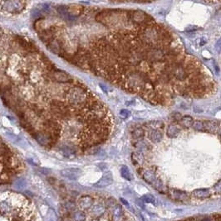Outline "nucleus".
Wrapping results in <instances>:
<instances>
[{
	"label": "nucleus",
	"instance_id": "nucleus-5",
	"mask_svg": "<svg viewBox=\"0 0 221 221\" xmlns=\"http://www.w3.org/2000/svg\"><path fill=\"white\" fill-rule=\"evenodd\" d=\"M180 129L176 124H171L167 129V135L170 138H175L178 135Z\"/></svg>",
	"mask_w": 221,
	"mask_h": 221
},
{
	"label": "nucleus",
	"instance_id": "nucleus-2",
	"mask_svg": "<svg viewBox=\"0 0 221 221\" xmlns=\"http://www.w3.org/2000/svg\"><path fill=\"white\" fill-rule=\"evenodd\" d=\"M61 174L63 177L74 181L79 178L81 174V171L78 168H67L61 170Z\"/></svg>",
	"mask_w": 221,
	"mask_h": 221
},
{
	"label": "nucleus",
	"instance_id": "nucleus-1",
	"mask_svg": "<svg viewBox=\"0 0 221 221\" xmlns=\"http://www.w3.org/2000/svg\"><path fill=\"white\" fill-rule=\"evenodd\" d=\"M65 60L155 105L205 98L217 89L210 70L178 35L155 21L101 35L68 51Z\"/></svg>",
	"mask_w": 221,
	"mask_h": 221
},
{
	"label": "nucleus",
	"instance_id": "nucleus-16",
	"mask_svg": "<svg viewBox=\"0 0 221 221\" xmlns=\"http://www.w3.org/2000/svg\"><path fill=\"white\" fill-rule=\"evenodd\" d=\"M142 200H143L145 202L147 203H152L154 202V200H155L154 197L152 196H151V195H146V196H144L142 197Z\"/></svg>",
	"mask_w": 221,
	"mask_h": 221
},
{
	"label": "nucleus",
	"instance_id": "nucleus-13",
	"mask_svg": "<svg viewBox=\"0 0 221 221\" xmlns=\"http://www.w3.org/2000/svg\"><path fill=\"white\" fill-rule=\"evenodd\" d=\"M112 215L114 219H120L122 215V209L120 205H116L113 206L112 209Z\"/></svg>",
	"mask_w": 221,
	"mask_h": 221
},
{
	"label": "nucleus",
	"instance_id": "nucleus-20",
	"mask_svg": "<svg viewBox=\"0 0 221 221\" xmlns=\"http://www.w3.org/2000/svg\"><path fill=\"white\" fill-rule=\"evenodd\" d=\"M75 207V205H74L73 203H71V202H68L67 203L66 205H65V208L66 209H73Z\"/></svg>",
	"mask_w": 221,
	"mask_h": 221
},
{
	"label": "nucleus",
	"instance_id": "nucleus-23",
	"mask_svg": "<svg viewBox=\"0 0 221 221\" xmlns=\"http://www.w3.org/2000/svg\"><path fill=\"white\" fill-rule=\"evenodd\" d=\"M201 221H210V220H209V219H204V220H202Z\"/></svg>",
	"mask_w": 221,
	"mask_h": 221
},
{
	"label": "nucleus",
	"instance_id": "nucleus-7",
	"mask_svg": "<svg viewBox=\"0 0 221 221\" xmlns=\"http://www.w3.org/2000/svg\"><path fill=\"white\" fill-rule=\"evenodd\" d=\"M162 138V133L158 129H153L150 133V139H151L155 142H160Z\"/></svg>",
	"mask_w": 221,
	"mask_h": 221
},
{
	"label": "nucleus",
	"instance_id": "nucleus-4",
	"mask_svg": "<svg viewBox=\"0 0 221 221\" xmlns=\"http://www.w3.org/2000/svg\"><path fill=\"white\" fill-rule=\"evenodd\" d=\"M93 204V199L89 196H83L78 200V205L81 209H87L92 207Z\"/></svg>",
	"mask_w": 221,
	"mask_h": 221
},
{
	"label": "nucleus",
	"instance_id": "nucleus-9",
	"mask_svg": "<svg viewBox=\"0 0 221 221\" xmlns=\"http://www.w3.org/2000/svg\"><path fill=\"white\" fill-rule=\"evenodd\" d=\"M105 212V207L102 204H97L96 205H94L92 209V213L93 215L99 216L102 215Z\"/></svg>",
	"mask_w": 221,
	"mask_h": 221
},
{
	"label": "nucleus",
	"instance_id": "nucleus-8",
	"mask_svg": "<svg viewBox=\"0 0 221 221\" xmlns=\"http://www.w3.org/2000/svg\"><path fill=\"white\" fill-rule=\"evenodd\" d=\"M11 210H12V207L8 201L6 200L0 201V212L2 214H8L11 212Z\"/></svg>",
	"mask_w": 221,
	"mask_h": 221
},
{
	"label": "nucleus",
	"instance_id": "nucleus-24",
	"mask_svg": "<svg viewBox=\"0 0 221 221\" xmlns=\"http://www.w3.org/2000/svg\"><path fill=\"white\" fill-rule=\"evenodd\" d=\"M219 132H220V135L221 137V127H220V130H219Z\"/></svg>",
	"mask_w": 221,
	"mask_h": 221
},
{
	"label": "nucleus",
	"instance_id": "nucleus-22",
	"mask_svg": "<svg viewBox=\"0 0 221 221\" xmlns=\"http://www.w3.org/2000/svg\"><path fill=\"white\" fill-rule=\"evenodd\" d=\"M215 48H216L217 51H218L219 53H220L221 52V39L219 41V42H217Z\"/></svg>",
	"mask_w": 221,
	"mask_h": 221
},
{
	"label": "nucleus",
	"instance_id": "nucleus-18",
	"mask_svg": "<svg viewBox=\"0 0 221 221\" xmlns=\"http://www.w3.org/2000/svg\"><path fill=\"white\" fill-rule=\"evenodd\" d=\"M214 189L216 192H218V193H221V180H220L215 185V186H214Z\"/></svg>",
	"mask_w": 221,
	"mask_h": 221
},
{
	"label": "nucleus",
	"instance_id": "nucleus-10",
	"mask_svg": "<svg viewBox=\"0 0 221 221\" xmlns=\"http://www.w3.org/2000/svg\"><path fill=\"white\" fill-rule=\"evenodd\" d=\"M173 195V197L174 199L175 200H184L187 199V195L183 192V191H180V190H174V192L172 193Z\"/></svg>",
	"mask_w": 221,
	"mask_h": 221
},
{
	"label": "nucleus",
	"instance_id": "nucleus-15",
	"mask_svg": "<svg viewBox=\"0 0 221 221\" xmlns=\"http://www.w3.org/2000/svg\"><path fill=\"white\" fill-rule=\"evenodd\" d=\"M180 123L184 127H190L193 124V119L191 116H184L181 118Z\"/></svg>",
	"mask_w": 221,
	"mask_h": 221
},
{
	"label": "nucleus",
	"instance_id": "nucleus-3",
	"mask_svg": "<svg viewBox=\"0 0 221 221\" xmlns=\"http://www.w3.org/2000/svg\"><path fill=\"white\" fill-rule=\"evenodd\" d=\"M112 181H113V177H112L111 173L110 172H106L102 176V177L94 185V186L97 188H104V187L110 185L112 183Z\"/></svg>",
	"mask_w": 221,
	"mask_h": 221
},
{
	"label": "nucleus",
	"instance_id": "nucleus-12",
	"mask_svg": "<svg viewBox=\"0 0 221 221\" xmlns=\"http://www.w3.org/2000/svg\"><path fill=\"white\" fill-rule=\"evenodd\" d=\"M86 218L85 213L81 210H77L73 214V219L75 221H85Z\"/></svg>",
	"mask_w": 221,
	"mask_h": 221
},
{
	"label": "nucleus",
	"instance_id": "nucleus-11",
	"mask_svg": "<svg viewBox=\"0 0 221 221\" xmlns=\"http://www.w3.org/2000/svg\"><path fill=\"white\" fill-rule=\"evenodd\" d=\"M46 221H57V215L56 214L54 209H48L46 215Z\"/></svg>",
	"mask_w": 221,
	"mask_h": 221
},
{
	"label": "nucleus",
	"instance_id": "nucleus-14",
	"mask_svg": "<svg viewBox=\"0 0 221 221\" xmlns=\"http://www.w3.org/2000/svg\"><path fill=\"white\" fill-rule=\"evenodd\" d=\"M121 174L123 178L126 179V180H131V174L130 172V170L126 166H123L121 169Z\"/></svg>",
	"mask_w": 221,
	"mask_h": 221
},
{
	"label": "nucleus",
	"instance_id": "nucleus-6",
	"mask_svg": "<svg viewBox=\"0 0 221 221\" xmlns=\"http://www.w3.org/2000/svg\"><path fill=\"white\" fill-rule=\"evenodd\" d=\"M193 194L195 196L204 199V198H208L209 196V191L207 189H197L193 191Z\"/></svg>",
	"mask_w": 221,
	"mask_h": 221
},
{
	"label": "nucleus",
	"instance_id": "nucleus-21",
	"mask_svg": "<svg viewBox=\"0 0 221 221\" xmlns=\"http://www.w3.org/2000/svg\"><path fill=\"white\" fill-rule=\"evenodd\" d=\"M135 133H134V135H135V137H141L143 134V131H142V129H137L135 132H134Z\"/></svg>",
	"mask_w": 221,
	"mask_h": 221
},
{
	"label": "nucleus",
	"instance_id": "nucleus-17",
	"mask_svg": "<svg viewBox=\"0 0 221 221\" xmlns=\"http://www.w3.org/2000/svg\"><path fill=\"white\" fill-rule=\"evenodd\" d=\"M130 114H131L130 111L126 110V109H122V110H121V112H120V115L122 117V118H127L130 116Z\"/></svg>",
	"mask_w": 221,
	"mask_h": 221
},
{
	"label": "nucleus",
	"instance_id": "nucleus-19",
	"mask_svg": "<svg viewBox=\"0 0 221 221\" xmlns=\"http://www.w3.org/2000/svg\"><path fill=\"white\" fill-rule=\"evenodd\" d=\"M25 185V182L23 181V180H19L18 181H17V183H16V186L19 188V189H23V187H24Z\"/></svg>",
	"mask_w": 221,
	"mask_h": 221
}]
</instances>
